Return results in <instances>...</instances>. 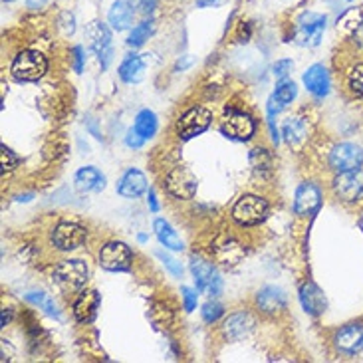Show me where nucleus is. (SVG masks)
<instances>
[{
    "instance_id": "nucleus-1",
    "label": "nucleus",
    "mask_w": 363,
    "mask_h": 363,
    "mask_svg": "<svg viewBox=\"0 0 363 363\" xmlns=\"http://www.w3.org/2000/svg\"><path fill=\"white\" fill-rule=\"evenodd\" d=\"M48 72V60L38 50H24L12 62V76L20 82H38Z\"/></svg>"
},
{
    "instance_id": "nucleus-2",
    "label": "nucleus",
    "mask_w": 363,
    "mask_h": 363,
    "mask_svg": "<svg viewBox=\"0 0 363 363\" xmlns=\"http://www.w3.org/2000/svg\"><path fill=\"white\" fill-rule=\"evenodd\" d=\"M266 215H268V203L262 196L256 195H245L242 199H238L233 208V218L242 226L260 225Z\"/></svg>"
},
{
    "instance_id": "nucleus-3",
    "label": "nucleus",
    "mask_w": 363,
    "mask_h": 363,
    "mask_svg": "<svg viewBox=\"0 0 363 363\" xmlns=\"http://www.w3.org/2000/svg\"><path fill=\"white\" fill-rule=\"evenodd\" d=\"M191 272H193V280H195L199 292L208 296H218L223 292V280H220V276L216 274L213 264L203 260L201 256H193L191 258Z\"/></svg>"
},
{
    "instance_id": "nucleus-4",
    "label": "nucleus",
    "mask_w": 363,
    "mask_h": 363,
    "mask_svg": "<svg viewBox=\"0 0 363 363\" xmlns=\"http://www.w3.org/2000/svg\"><path fill=\"white\" fill-rule=\"evenodd\" d=\"M165 191L175 199H193L199 189V181L189 167H173L165 177Z\"/></svg>"
},
{
    "instance_id": "nucleus-5",
    "label": "nucleus",
    "mask_w": 363,
    "mask_h": 363,
    "mask_svg": "<svg viewBox=\"0 0 363 363\" xmlns=\"http://www.w3.org/2000/svg\"><path fill=\"white\" fill-rule=\"evenodd\" d=\"M86 38H88L89 48L98 54L101 68H108L109 62H111V54H113V50H111V32H109L108 24H104L99 20L89 22L88 28H86Z\"/></svg>"
},
{
    "instance_id": "nucleus-6",
    "label": "nucleus",
    "mask_w": 363,
    "mask_h": 363,
    "mask_svg": "<svg viewBox=\"0 0 363 363\" xmlns=\"http://www.w3.org/2000/svg\"><path fill=\"white\" fill-rule=\"evenodd\" d=\"M213 121V113L206 108H191L189 111H185L177 121V133L181 139H193L196 135H201L203 131L208 129Z\"/></svg>"
},
{
    "instance_id": "nucleus-7",
    "label": "nucleus",
    "mask_w": 363,
    "mask_h": 363,
    "mask_svg": "<svg viewBox=\"0 0 363 363\" xmlns=\"http://www.w3.org/2000/svg\"><path fill=\"white\" fill-rule=\"evenodd\" d=\"M88 266L82 260H66L54 270V280L64 290H79L82 286L88 282Z\"/></svg>"
},
{
    "instance_id": "nucleus-8",
    "label": "nucleus",
    "mask_w": 363,
    "mask_h": 363,
    "mask_svg": "<svg viewBox=\"0 0 363 363\" xmlns=\"http://www.w3.org/2000/svg\"><path fill=\"white\" fill-rule=\"evenodd\" d=\"M325 30V16L315 12H304L298 20L296 42L300 46H318Z\"/></svg>"
},
{
    "instance_id": "nucleus-9",
    "label": "nucleus",
    "mask_w": 363,
    "mask_h": 363,
    "mask_svg": "<svg viewBox=\"0 0 363 363\" xmlns=\"http://www.w3.org/2000/svg\"><path fill=\"white\" fill-rule=\"evenodd\" d=\"M133 252L125 242H108L101 246L99 250V264L104 266L109 272H123L131 266Z\"/></svg>"
},
{
    "instance_id": "nucleus-10",
    "label": "nucleus",
    "mask_w": 363,
    "mask_h": 363,
    "mask_svg": "<svg viewBox=\"0 0 363 363\" xmlns=\"http://www.w3.org/2000/svg\"><path fill=\"white\" fill-rule=\"evenodd\" d=\"M334 193L345 203H355L363 199V171L352 169L334 179Z\"/></svg>"
},
{
    "instance_id": "nucleus-11",
    "label": "nucleus",
    "mask_w": 363,
    "mask_h": 363,
    "mask_svg": "<svg viewBox=\"0 0 363 363\" xmlns=\"http://www.w3.org/2000/svg\"><path fill=\"white\" fill-rule=\"evenodd\" d=\"M363 165V149L354 143H340L330 153V167L344 173L352 169H359Z\"/></svg>"
},
{
    "instance_id": "nucleus-12",
    "label": "nucleus",
    "mask_w": 363,
    "mask_h": 363,
    "mask_svg": "<svg viewBox=\"0 0 363 363\" xmlns=\"http://www.w3.org/2000/svg\"><path fill=\"white\" fill-rule=\"evenodd\" d=\"M88 230L76 223H62L52 233V242L60 250H76L86 242Z\"/></svg>"
},
{
    "instance_id": "nucleus-13",
    "label": "nucleus",
    "mask_w": 363,
    "mask_h": 363,
    "mask_svg": "<svg viewBox=\"0 0 363 363\" xmlns=\"http://www.w3.org/2000/svg\"><path fill=\"white\" fill-rule=\"evenodd\" d=\"M220 131L225 133L228 139H235V141H248V139L255 135L256 125L250 116L240 113V111H230L220 125Z\"/></svg>"
},
{
    "instance_id": "nucleus-14",
    "label": "nucleus",
    "mask_w": 363,
    "mask_h": 363,
    "mask_svg": "<svg viewBox=\"0 0 363 363\" xmlns=\"http://www.w3.org/2000/svg\"><path fill=\"white\" fill-rule=\"evenodd\" d=\"M322 205V191L314 183H302L298 186L294 196V211L296 215L310 216Z\"/></svg>"
},
{
    "instance_id": "nucleus-15",
    "label": "nucleus",
    "mask_w": 363,
    "mask_h": 363,
    "mask_svg": "<svg viewBox=\"0 0 363 363\" xmlns=\"http://www.w3.org/2000/svg\"><path fill=\"white\" fill-rule=\"evenodd\" d=\"M252 330H255V318L248 312H236V314L228 315L226 322L223 324V335L230 342L242 340Z\"/></svg>"
},
{
    "instance_id": "nucleus-16",
    "label": "nucleus",
    "mask_w": 363,
    "mask_h": 363,
    "mask_svg": "<svg viewBox=\"0 0 363 363\" xmlns=\"http://www.w3.org/2000/svg\"><path fill=\"white\" fill-rule=\"evenodd\" d=\"M304 86L315 98H325L328 91H330V74H328L325 66L314 64V66L306 69Z\"/></svg>"
},
{
    "instance_id": "nucleus-17",
    "label": "nucleus",
    "mask_w": 363,
    "mask_h": 363,
    "mask_svg": "<svg viewBox=\"0 0 363 363\" xmlns=\"http://www.w3.org/2000/svg\"><path fill=\"white\" fill-rule=\"evenodd\" d=\"M335 347L344 354H359L363 350V325H345L335 334Z\"/></svg>"
},
{
    "instance_id": "nucleus-18",
    "label": "nucleus",
    "mask_w": 363,
    "mask_h": 363,
    "mask_svg": "<svg viewBox=\"0 0 363 363\" xmlns=\"http://www.w3.org/2000/svg\"><path fill=\"white\" fill-rule=\"evenodd\" d=\"M256 306H258V310H262L268 315L278 314L286 308L284 292L276 286H266L256 294Z\"/></svg>"
},
{
    "instance_id": "nucleus-19",
    "label": "nucleus",
    "mask_w": 363,
    "mask_h": 363,
    "mask_svg": "<svg viewBox=\"0 0 363 363\" xmlns=\"http://www.w3.org/2000/svg\"><path fill=\"white\" fill-rule=\"evenodd\" d=\"M101 298L96 290H86L78 296V300L74 302V315L76 320L82 322V324H88L91 322L96 314H98V308Z\"/></svg>"
},
{
    "instance_id": "nucleus-20",
    "label": "nucleus",
    "mask_w": 363,
    "mask_h": 363,
    "mask_svg": "<svg viewBox=\"0 0 363 363\" xmlns=\"http://www.w3.org/2000/svg\"><path fill=\"white\" fill-rule=\"evenodd\" d=\"M147 191V179L138 169H129L123 177L119 179L118 193L125 199H138Z\"/></svg>"
},
{
    "instance_id": "nucleus-21",
    "label": "nucleus",
    "mask_w": 363,
    "mask_h": 363,
    "mask_svg": "<svg viewBox=\"0 0 363 363\" xmlns=\"http://www.w3.org/2000/svg\"><path fill=\"white\" fill-rule=\"evenodd\" d=\"M300 302L304 306L306 312L312 315H320L325 310L324 292L314 282H304L300 286Z\"/></svg>"
},
{
    "instance_id": "nucleus-22",
    "label": "nucleus",
    "mask_w": 363,
    "mask_h": 363,
    "mask_svg": "<svg viewBox=\"0 0 363 363\" xmlns=\"http://www.w3.org/2000/svg\"><path fill=\"white\" fill-rule=\"evenodd\" d=\"M76 189L79 193H99L106 189V177L96 167H84L76 173Z\"/></svg>"
},
{
    "instance_id": "nucleus-23",
    "label": "nucleus",
    "mask_w": 363,
    "mask_h": 363,
    "mask_svg": "<svg viewBox=\"0 0 363 363\" xmlns=\"http://www.w3.org/2000/svg\"><path fill=\"white\" fill-rule=\"evenodd\" d=\"M133 16H135V12L131 9L129 0H116L108 12L109 24H111V28L118 30V32L128 30L131 26V22H133Z\"/></svg>"
},
{
    "instance_id": "nucleus-24",
    "label": "nucleus",
    "mask_w": 363,
    "mask_h": 363,
    "mask_svg": "<svg viewBox=\"0 0 363 363\" xmlns=\"http://www.w3.org/2000/svg\"><path fill=\"white\" fill-rule=\"evenodd\" d=\"M145 76V60L141 56L131 54L123 60V64L119 66V78L123 79L125 84H138Z\"/></svg>"
},
{
    "instance_id": "nucleus-25",
    "label": "nucleus",
    "mask_w": 363,
    "mask_h": 363,
    "mask_svg": "<svg viewBox=\"0 0 363 363\" xmlns=\"http://www.w3.org/2000/svg\"><path fill=\"white\" fill-rule=\"evenodd\" d=\"M153 228H155V235H157L159 242L169 248V250H183L185 245H183V240H181V236L173 230V226L169 225L167 220H163V218H157L155 223H153Z\"/></svg>"
},
{
    "instance_id": "nucleus-26",
    "label": "nucleus",
    "mask_w": 363,
    "mask_h": 363,
    "mask_svg": "<svg viewBox=\"0 0 363 363\" xmlns=\"http://www.w3.org/2000/svg\"><path fill=\"white\" fill-rule=\"evenodd\" d=\"M282 135L290 145H300L308 135V125H306L304 119L300 118L286 119L284 125H282Z\"/></svg>"
},
{
    "instance_id": "nucleus-27",
    "label": "nucleus",
    "mask_w": 363,
    "mask_h": 363,
    "mask_svg": "<svg viewBox=\"0 0 363 363\" xmlns=\"http://www.w3.org/2000/svg\"><path fill=\"white\" fill-rule=\"evenodd\" d=\"M215 256L218 262H223L225 266H233L245 256V248L236 242H223L215 248Z\"/></svg>"
},
{
    "instance_id": "nucleus-28",
    "label": "nucleus",
    "mask_w": 363,
    "mask_h": 363,
    "mask_svg": "<svg viewBox=\"0 0 363 363\" xmlns=\"http://www.w3.org/2000/svg\"><path fill=\"white\" fill-rule=\"evenodd\" d=\"M250 165H252V169H255L256 175L264 177V175H270V173H272L274 157L270 155V151L258 147L250 153Z\"/></svg>"
},
{
    "instance_id": "nucleus-29",
    "label": "nucleus",
    "mask_w": 363,
    "mask_h": 363,
    "mask_svg": "<svg viewBox=\"0 0 363 363\" xmlns=\"http://www.w3.org/2000/svg\"><path fill=\"white\" fill-rule=\"evenodd\" d=\"M363 22V12L359 9H350L345 10L344 14L337 18V30L345 34V36H352L355 30L359 28V24Z\"/></svg>"
},
{
    "instance_id": "nucleus-30",
    "label": "nucleus",
    "mask_w": 363,
    "mask_h": 363,
    "mask_svg": "<svg viewBox=\"0 0 363 363\" xmlns=\"http://www.w3.org/2000/svg\"><path fill=\"white\" fill-rule=\"evenodd\" d=\"M153 32H155V22L153 20H143V22H139L138 26L131 30L128 44L131 48H139V46H143L153 36Z\"/></svg>"
},
{
    "instance_id": "nucleus-31",
    "label": "nucleus",
    "mask_w": 363,
    "mask_h": 363,
    "mask_svg": "<svg viewBox=\"0 0 363 363\" xmlns=\"http://www.w3.org/2000/svg\"><path fill=\"white\" fill-rule=\"evenodd\" d=\"M135 129L145 139H151L157 133V116L153 111H149V109L139 111L138 118H135Z\"/></svg>"
},
{
    "instance_id": "nucleus-32",
    "label": "nucleus",
    "mask_w": 363,
    "mask_h": 363,
    "mask_svg": "<svg viewBox=\"0 0 363 363\" xmlns=\"http://www.w3.org/2000/svg\"><path fill=\"white\" fill-rule=\"evenodd\" d=\"M296 94H298V89H296L294 82H290V79H282V82L276 86L274 99L276 101H280L282 106H288V104H292V99L296 98Z\"/></svg>"
},
{
    "instance_id": "nucleus-33",
    "label": "nucleus",
    "mask_w": 363,
    "mask_h": 363,
    "mask_svg": "<svg viewBox=\"0 0 363 363\" xmlns=\"http://www.w3.org/2000/svg\"><path fill=\"white\" fill-rule=\"evenodd\" d=\"M26 300H28V302H32V304L42 306V308H44V310H46L50 315L60 318L58 310H56V304H54V302H52V300H50L48 296L44 294V292H30V294L26 296Z\"/></svg>"
},
{
    "instance_id": "nucleus-34",
    "label": "nucleus",
    "mask_w": 363,
    "mask_h": 363,
    "mask_svg": "<svg viewBox=\"0 0 363 363\" xmlns=\"http://www.w3.org/2000/svg\"><path fill=\"white\" fill-rule=\"evenodd\" d=\"M129 4H131V9L135 14L139 16H153L155 14V10L159 6V0H129Z\"/></svg>"
},
{
    "instance_id": "nucleus-35",
    "label": "nucleus",
    "mask_w": 363,
    "mask_h": 363,
    "mask_svg": "<svg viewBox=\"0 0 363 363\" xmlns=\"http://www.w3.org/2000/svg\"><path fill=\"white\" fill-rule=\"evenodd\" d=\"M347 82H350V88H352L355 96L363 98V64H357V66L352 68Z\"/></svg>"
},
{
    "instance_id": "nucleus-36",
    "label": "nucleus",
    "mask_w": 363,
    "mask_h": 363,
    "mask_svg": "<svg viewBox=\"0 0 363 363\" xmlns=\"http://www.w3.org/2000/svg\"><path fill=\"white\" fill-rule=\"evenodd\" d=\"M0 165H2V173H9L18 165V157L6 145H0Z\"/></svg>"
},
{
    "instance_id": "nucleus-37",
    "label": "nucleus",
    "mask_w": 363,
    "mask_h": 363,
    "mask_svg": "<svg viewBox=\"0 0 363 363\" xmlns=\"http://www.w3.org/2000/svg\"><path fill=\"white\" fill-rule=\"evenodd\" d=\"M155 256H157L159 260L163 262V266L167 268L171 274L177 276V278L179 276H183V266H181V262H177L173 256H169L167 252H163V250H157V252H155Z\"/></svg>"
},
{
    "instance_id": "nucleus-38",
    "label": "nucleus",
    "mask_w": 363,
    "mask_h": 363,
    "mask_svg": "<svg viewBox=\"0 0 363 363\" xmlns=\"http://www.w3.org/2000/svg\"><path fill=\"white\" fill-rule=\"evenodd\" d=\"M201 312H203V320H205L206 324H215L225 310H223V306L218 304V302H208V304L203 306Z\"/></svg>"
},
{
    "instance_id": "nucleus-39",
    "label": "nucleus",
    "mask_w": 363,
    "mask_h": 363,
    "mask_svg": "<svg viewBox=\"0 0 363 363\" xmlns=\"http://www.w3.org/2000/svg\"><path fill=\"white\" fill-rule=\"evenodd\" d=\"M292 68H294L292 60H278L274 66H272V74H274V78L284 79L292 72Z\"/></svg>"
},
{
    "instance_id": "nucleus-40",
    "label": "nucleus",
    "mask_w": 363,
    "mask_h": 363,
    "mask_svg": "<svg viewBox=\"0 0 363 363\" xmlns=\"http://www.w3.org/2000/svg\"><path fill=\"white\" fill-rule=\"evenodd\" d=\"M143 143H145V138H143V135L139 133L138 129H135V128L129 129L128 135H125V145H128V147H131V149H139L141 145H143Z\"/></svg>"
},
{
    "instance_id": "nucleus-41",
    "label": "nucleus",
    "mask_w": 363,
    "mask_h": 363,
    "mask_svg": "<svg viewBox=\"0 0 363 363\" xmlns=\"http://www.w3.org/2000/svg\"><path fill=\"white\" fill-rule=\"evenodd\" d=\"M183 302H185L186 312H193L196 308V292H193L191 288H183Z\"/></svg>"
},
{
    "instance_id": "nucleus-42",
    "label": "nucleus",
    "mask_w": 363,
    "mask_h": 363,
    "mask_svg": "<svg viewBox=\"0 0 363 363\" xmlns=\"http://www.w3.org/2000/svg\"><path fill=\"white\" fill-rule=\"evenodd\" d=\"M72 54H74V69L76 72H82L84 69V48L82 46H76V48L72 50Z\"/></svg>"
},
{
    "instance_id": "nucleus-43",
    "label": "nucleus",
    "mask_w": 363,
    "mask_h": 363,
    "mask_svg": "<svg viewBox=\"0 0 363 363\" xmlns=\"http://www.w3.org/2000/svg\"><path fill=\"white\" fill-rule=\"evenodd\" d=\"M282 108H284V106H282L280 101H276L274 96H272L270 101H268V116H270V118H274L276 113H280V111H282Z\"/></svg>"
},
{
    "instance_id": "nucleus-44",
    "label": "nucleus",
    "mask_w": 363,
    "mask_h": 363,
    "mask_svg": "<svg viewBox=\"0 0 363 363\" xmlns=\"http://www.w3.org/2000/svg\"><path fill=\"white\" fill-rule=\"evenodd\" d=\"M147 205L151 208V213H157L159 211V203H157V196L153 191H149V199H147Z\"/></svg>"
},
{
    "instance_id": "nucleus-45",
    "label": "nucleus",
    "mask_w": 363,
    "mask_h": 363,
    "mask_svg": "<svg viewBox=\"0 0 363 363\" xmlns=\"http://www.w3.org/2000/svg\"><path fill=\"white\" fill-rule=\"evenodd\" d=\"M352 38H354V42L359 46V48L363 50V22L359 24V28L355 30L354 34H352Z\"/></svg>"
},
{
    "instance_id": "nucleus-46",
    "label": "nucleus",
    "mask_w": 363,
    "mask_h": 363,
    "mask_svg": "<svg viewBox=\"0 0 363 363\" xmlns=\"http://www.w3.org/2000/svg\"><path fill=\"white\" fill-rule=\"evenodd\" d=\"M191 64H193V58H191V56H185V58H183V60H179L177 66H175V69H177V72H179V69L183 72V69L189 68Z\"/></svg>"
},
{
    "instance_id": "nucleus-47",
    "label": "nucleus",
    "mask_w": 363,
    "mask_h": 363,
    "mask_svg": "<svg viewBox=\"0 0 363 363\" xmlns=\"http://www.w3.org/2000/svg\"><path fill=\"white\" fill-rule=\"evenodd\" d=\"M216 2H218V0H196V6H199V9H206V6H213Z\"/></svg>"
},
{
    "instance_id": "nucleus-48",
    "label": "nucleus",
    "mask_w": 363,
    "mask_h": 363,
    "mask_svg": "<svg viewBox=\"0 0 363 363\" xmlns=\"http://www.w3.org/2000/svg\"><path fill=\"white\" fill-rule=\"evenodd\" d=\"M4 2H16V0H4Z\"/></svg>"
}]
</instances>
